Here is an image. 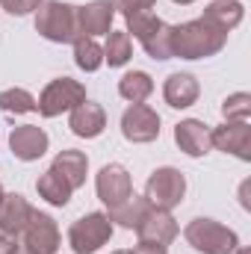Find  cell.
I'll use <instances>...</instances> for the list:
<instances>
[{"instance_id":"9","label":"cell","mask_w":251,"mask_h":254,"mask_svg":"<svg viewBox=\"0 0 251 254\" xmlns=\"http://www.w3.org/2000/svg\"><path fill=\"white\" fill-rule=\"evenodd\" d=\"M210 145L216 151L234 154L237 160H251V125L249 122H225L210 130Z\"/></svg>"},{"instance_id":"18","label":"cell","mask_w":251,"mask_h":254,"mask_svg":"<svg viewBox=\"0 0 251 254\" xmlns=\"http://www.w3.org/2000/svg\"><path fill=\"white\" fill-rule=\"evenodd\" d=\"M51 169H54L57 175H63V181L71 187V190H80V187L86 184L89 157H86L83 151H74V148H68V151H60V154L54 157Z\"/></svg>"},{"instance_id":"5","label":"cell","mask_w":251,"mask_h":254,"mask_svg":"<svg viewBox=\"0 0 251 254\" xmlns=\"http://www.w3.org/2000/svg\"><path fill=\"white\" fill-rule=\"evenodd\" d=\"M113 237V222L107 213H86L68 228V246L74 254H95Z\"/></svg>"},{"instance_id":"23","label":"cell","mask_w":251,"mask_h":254,"mask_svg":"<svg viewBox=\"0 0 251 254\" xmlns=\"http://www.w3.org/2000/svg\"><path fill=\"white\" fill-rule=\"evenodd\" d=\"M133 57V42L125 30H110L107 33V45H104V63H110V68H122L130 63Z\"/></svg>"},{"instance_id":"36","label":"cell","mask_w":251,"mask_h":254,"mask_svg":"<svg viewBox=\"0 0 251 254\" xmlns=\"http://www.w3.org/2000/svg\"><path fill=\"white\" fill-rule=\"evenodd\" d=\"M113 254H130V252H127V249H122V252H113Z\"/></svg>"},{"instance_id":"20","label":"cell","mask_w":251,"mask_h":254,"mask_svg":"<svg viewBox=\"0 0 251 254\" xmlns=\"http://www.w3.org/2000/svg\"><path fill=\"white\" fill-rule=\"evenodd\" d=\"M148 210H151V204H148V198L145 195H130L125 204H119L116 210H110L107 216H110V222H116V225H122L127 231H136L139 228V222L148 216Z\"/></svg>"},{"instance_id":"10","label":"cell","mask_w":251,"mask_h":254,"mask_svg":"<svg viewBox=\"0 0 251 254\" xmlns=\"http://www.w3.org/2000/svg\"><path fill=\"white\" fill-rule=\"evenodd\" d=\"M21 237H24V246L36 254H57L60 243H63L57 222L48 213H39V210H33V216H30L27 228L21 231Z\"/></svg>"},{"instance_id":"37","label":"cell","mask_w":251,"mask_h":254,"mask_svg":"<svg viewBox=\"0 0 251 254\" xmlns=\"http://www.w3.org/2000/svg\"><path fill=\"white\" fill-rule=\"evenodd\" d=\"M0 198H3V184H0Z\"/></svg>"},{"instance_id":"7","label":"cell","mask_w":251,"mask_h":254,"mask_svg":"<svg viewBox=\"0 0 251 254\" xmlns=\"http://www.w3.org/2000/svg\"><path fill=\"white\" fill-rule=\"evenodd\" d=\"M122 133L133 145H148L160 136V116L148 104H130L122 116Z\"/></svg>"},{"instance_id":"17","label":"cell","mask_w":251,"mask_h":254,"mask_svg":"<svg viewBox=\"0 0 251 254\" xmlns=\"http://www.w3.org/2000/svg\"><path fill=\"white\" fill-rule=\"evenodd\" d=\"M198 95H201V86H198V80L192 74H187V71L169 74L166 83H163V98H166V104L172 110H187V107H192L198 101Z\"/></svg>"},{"instance_id":"28","label":"cell","mask_w":251,"mask_h":254,"mask_svg":"<svg viewBox=\"0 0 251 254\" xmlns=\"http://www.w3.org/2000/svg\"><path fill=\"white\" fill-rule=\"evenodd\" d=\"M222 116H225V122H249L251 119V95L249 92L228 95L225 104H222Z\"/></svg>"},{"instance_id":"1","label":"cell","mask_w":251,"mask_h":254,"mask_svg":"<svg viewBox=\"0 0 251 254\" xmlns=\"http://www.w3.org/2000/svg\"><path fill=\"white\" fill-rule=\"evenodd\" d=\"M225 45H228V33L210 24L207 18H195L172 27V57L207 60V57H216Z\"/></svg>"},{"instance_id":"2","label":"cell","mask_w":251,"mask_h":254,"mask_svg":"<svg viewBox=\"0 0 251 254\" xmlns=\"http://www.w3.org/2000/svg\"><path fill=\"white\" fill-rule=\"evenodd\" d=\"M36 33L54 45H74L80 36V21H77V6L65 0H48L36 9Z\"/></svg>"},{"instance_id":"26","label":"cell","mask_w":251,"mask_h":254,"mask_svg":"<svg viewBox=\"0 0 251 254\" xmlns=\"http://www.w3.org/2000/svg\"><path fill=\"white\" fill-rule=\"evenodd\" d=\"M74 63H77V68L92 74L104 65V48L95 39H77L74 42Z\"/></svg>"},{"instance_id":"12","label":"cell","mask_w":251,"mask_h":254,"mask_svg":"<svg viewBox=\"0 0 251 254\" xmlns=\"http://www.w3.org/2000/svg\"><path fill=\"white\" fill-rule=\"evenodd\" d=\"M77 21H80V36L83 39H95V36H107L113 30L116 21V9L110 0H92L86 6H77Z\"/></svg>"},{"instance_id":"6","label":"cell","mask_w":251,"mask_h":254,"mask_svg":"<svg viewBox=\"0 0 251 254\" xmlns=\"http://www.w3.org/2000/svg\"><path fill=\"white\" fill-rule=\"evenodd\" d=\"M187 195V178L175 169V166H163L154 169L148 184H145V198L154 210H175Z\"/></svg>"},{"instance_id":"19","label":"cell","mask_w":251,"mask_h":254,"mask_svg":"<svg viewBox=\"0 0 251 254\" xmlns=\"http://www.w3.org/2000/svg\"><path fill=\"white\" fill-rule=\"evenodd\" d=\"M201 18H207L210 24H216V27H222L225 33H231L234 27L243 24V18H246V6H243L240 0H213V3L204 9Z\"/></svg>"},{"instance_id":"25","label":"cell","mask_w":251,"mask_h":254,"mask_svg":"<svg viewBox=\"0 0 251 254\" xmlns=\"http://www.w3.org/2000/svg\"><path fill=\"white\" fill-rule=\"evenodd\" d=\"M0 110L6 116H27V113H36V98L27 92V89H3L0 92Z\"/></svg>"},{"instance_id":"14","label":"cell","mask_w":251,"mask_h":254,"mask_svg":"<svg viewBox=\"0 0 251 254\" xmlns=\"http://www.w3.org/2000/svg\"><path fill=\"white\" fill-rule=\"evenodd\" d=\"M68 127H71V133L80 136V139H98V136L107 130V113H104L101 104H95V101H83L80 107L71 110Z\"/></svg>"},{"instance_id":"3","label":"cell","mask_w":251,"mask_h":254,"mask_svg":"<svg viewBox=\"0 0 251 254\" xmlns=\"http://www.w3.org/2000/svg\"><path fill=\"white\" fill-rule=\"evenodd\" d=\"M187 243L201 254H237L240 237L216 219H192L184 228Z\"/></svg>"},{"instance_id":"35","label":"cell","mask_w":251,"mask_h":254,"mask_svg":"<svg viewBox=\"0 0 251 254\" xmlns=\"http://www.w3.org/2000/svg\"><path fill=\"white\" fill-rule=\"evenodd\" d=\"M237 254H249V252H246V249H243V246H240V249H237Z\"/></svg>"},{"instance_id":"15","label":"cell","mask_w":251,"mask_h":254,"mask_svg":"<svg viewBox=\"0 0 251 254\" xmlns=\"http://www.w3.org/2000/svg\"><path fill=\"white\" fill-rule=\"evenodd\" d=\"M175 142H178V148L187 154V157H204V154H210V127L204 125V122H198V119H184V122H178L175 125Z\"/></svg>"},{"instance_id":"13","label":"cell","mask_w":251,"mask_h":254,"mask_svg":"<svg viewBox=\"0 0 251 254\" xmlns=\"http://www.w3.org/2000/svg\"><path fill=\"white\" fill-rule=\"evenodd\" d=\"M48 145H51L48 133L36 125H21L9 133V148H12V154H15L18 160H24V163H33V160L45 157Z\"/></svg>"},{"instance_id":"32","label":"cell","mask_w":251,"mask_h":254,"mask_svg":"<svg viewBox=\"0 0 251 254\" xmlns=\"http://www.w3.org/2000/svg\"><path fill=\"white\" fill-rule=\"evenodd\" d=\"M130 254H169V252H166V249H160V246H142V243H139V246H133V249H130Z\"/></svg>"},{"instance_id":"30","label":"cell","mask_w":251,"mask_h":254,"mask_svg":"<svg viewBox=\"0 0 251 254\" xmlns=\"http://www.w3.org/2000/svg\"><path fill=\"white\" fill-rule=\"evenodd\" d=\"M0 6H3L9 15L24 18V15H30V12H36V9L42 6V0H0Z\"/></svg>"},{"instance_id":"4","label":"cell","mask_w":251,"mask_h":254,"mask_svg":"<svg viewBox=\"0 0 251 254\" xmlns=\"http://www.w3.org/2000/svg\"><path fill=\"white\" fill-rule=\"evenodd\" d=\"M83 101H86V86H83L80 80L57 77V80H51V83L42 89V95H39V101H36V110H39L45 119H57V116H63V113H71L74 107H80Z\"/></svg>"},{"instance_id":"33","label":"cell","mask_w":251,"mask_h":254,"mask_svg":"<svg viewBox=\"0 0 251 254\" xmlns=\"http://www.w3.org/2000/svg\"><path fill=\"white\" fill-rule=\"evenodd\" d=\"M12 254H36V252H30V249H27L24 243H18V246H15V252H12Z\"/></svg>"},{"instance_id":"16","label":"cell","mask_w":251,"mask_h":254,"mask_svg":"<svg viewBox=\"0 0 251 254\" xmlns=\"http://www.w3.org/2000/svg\"><path fill=\"white\" fill-rule=\"evenodd\" d=\"M30 216H33V207L21 192H3V198H0V231L21 237Z\"/></svg>"},{"instance_id":"11","label":"cell","mask_w":251,"mask_h":254,"mask_svg":"<svg viewBox=\"0 0 251 254\" xmlns=\"http://www.w3.org/2000/svg\"><path fill=\"white\" fill-rule=\"evenodd\" d=\"M178 234H181V228H178L175 216L169 210H154V207L148 210V216L136 228V237L142 246H160V249L172 246L178 240Z\"/></svg>"},{"instance_id":"31","label":"cell","mask_w":251,"mask_h":254,"mask_svg":"<svg viewBox=\"0 0 251 254\" xmlns=\"http://www.w3.org/2000/svg\"><path fill=\"white\" fill-rule=\"evenodd\" d=\"M18 243H21V240H18L15 234H6V231H0V254H12Z\"/></svg>"},{"instance_id":"27","label":"cell","mask_w":251,"mask_h":254,"mask_svg":"<svg viewBox=\"0 0 251 254\" xmlns=\"http://www.w3.org/2000/svg\"><path fill=\"white\" fill-rule=\"evenodd\" d=\"M142 48H145V54L151 57V60H172V27L169 24H163L154 36H148L145 42H142Z\"/></svg>"},{"instance_id":"34","label":"cell","mask_w":251,"mask_h":254,"mask_svg":"<svg viewBox=\"0 0 251 254\" xmlns=\"http://www.w3.org/2000/svg\"><path fill=\"white\" fill-rule=\"evenodd\" d=\"M172 3H178V6H189V3H195V0H172Z\"/></svg>"},{"instance_id":"8","label":"cell","mask_w":251,"mask_h":254,"mask_svg":"<svg viewBox=\"0 0 251 254\" xmlns=\"http://www.w3.org/2000/svg\"><path fill=\"white\" fill-rule=\"evenodd\" d=\"M95 190H98V198L110 210H116L119 204H125L127 198L133 195V178H130V172H127L122 163H110V166H104L98 172Z\"/></svg>"},{"instance_id":"21","label":"cell","mask_w":251,"mask_h":254,"mask_svg":"<svg viewBox=\"0 0 251 254\" xmlns=\"http://www.w3.org/2000/svg\"><path fill=\"white\" fill-rule=\"evenodd\" d=\"M151 92H154V80L145 71H127L119 80V95L130 104H145L151 98Z\"/></svg>"},{"instance_id":"22","label":"cell","mask_w":251,"mask_h":254,"mask_svg":"<svg viewBox=\"0 0 251 254\" xmlns=\"http://www.w3.org/2000/svg\"><path fill=\"white\" fill-rule=\"evenodd\" d=\"M36 190H39V195L48 201V204H54V207H65L68 201H71V187L63 181V175H57L54 169H48L39 181H36Z\"/></svg>"},{"instance_id":"29","label":"cell","mask_w":251,"mask_h":254,"mask_svg":"<svg viewBox=\"0 0 251 254\" xmlns=\"http://www.w3.org/2000/svg\"><path fill=\"white\" fill-rule=\"evenodd\" d=\"M116 12L122 15H133V12H151L157 6V0H110Z\"/></svg>"},{"instance_id":"24","label":"cell","mask_w":251,"mask_h":254,"mask_svg":"<svg viewBox=\"0 0 251 254\" xmlns=\"http://www.w3.org/2000/svg\"><path fill=\"white\" fill-rule=\"evenodd\" d=\"M163 24H166V21L157 18L154 12H133V15H125V33L127 36H133L139 45H142L148 36H154Z\"/></svg>"}]
</instances>
